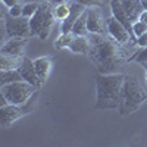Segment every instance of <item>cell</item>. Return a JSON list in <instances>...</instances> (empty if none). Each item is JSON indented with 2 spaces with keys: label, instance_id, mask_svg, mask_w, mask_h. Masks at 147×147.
<instances>
[{
  "label": "cell",
  "instance_id": "obj_15",
  "mask_svg": "<svg viewBox=\"0 0 147 147\" xmlns=\"http://www.w3.org/2000/svg\"><path fill=\"white\" fill-rule=\"evenodd\" d=\"M34 68L37 71V75L40 77V80L44 82L50 74L52 68H53V60L47 56H43V57H38L34 60Z\"/></svg>",
  "mask_w": 147,
  "mask_h": 147
},
{
  "label": "cell",
  "instance_id": "obj_8",
  "mask_svg": "<svg viewBox=\"0 0 147 147\" xmlns=\"http://www.w3.org/2000/svg\"><path fill=\"white\" fill-rule=\"evenodd\" d=\"M106 25H107V34L110 37H113L116 41L122 44H137V38L113 15L106 19Z\"/></svg>",
  "mask_w": 147,
  "mask_h": 147
},
{
  "label": "cell",
  "instance_id": "obj_12",
  "mask_svg": "<svg viewBox=\"0 0 147 147\" xmlns=\"http://www.w3.org/2000/svg\"><path fill=\"white\" fill-rule=\"evenodd\" d=\"M85 10H87V6H84V5H81L78 2L72 3L71 5V13H69V16L65 21H62L60 32H71L72 28H74V25H75V22L78 21V18L84 13Z\"/></svg>",
  "mask_w": 147,
  "mask_h": 147
},
{
  "label": "cell",
  "instance_id": "obj_11",
  "mask_svg": "<svg viewBox=\"0 0 147 147\" xmlns=\"http://www.w3.org/2000/svg\"><path fill=\"white\" fill-rule=\"evenodd\" d=\"M28 44V38H9V41H5L2 46V55H9V56H18L22 57L25 53V49Z\"/></svg>",
  "mask_w": 147,
  "mask_h": 147
},
{
  "label": "cell",
  "instance_id": "obj_7",
  "mask_svg": "<svg viewBox=\"0 0 147 147\" xmlns=\"http://www.w3.org/2000/svg\"><path fill=\"white\" fill-rule=\"evenodd\" d=\"M5 32L9 38H28L31 35L30 18L25 16H5Z\"/></svg>",
  "mask_w": 147,
  "mask_h": 147
},
{
  "label": "cell",
  "instance_id": "obj_27",
  "mask_svg": "<svg viewBox=\"0 0 147 147\" xmlns=\"http://www.w3.org/2000/svg\"><path fill=\"white\" fill-rule=\"evenodd\" d=\"M3 3L7 7H12V6H15V5H19V0H3Z\"/></svg>",
  "mask_w": 147,
  "mask_h": 147
},
{
  "label": "cell",
  "instance_id": "obj_22",
  "mask_svg": "<svg viewBox=\"0 0 147 147\" xmlns=\"http://www.w3.org/2000/svg\"><path fill=\"white\" fill-rule=\"evenodd\" d=\"M40 7V3H27V5H24L22 6V16H25V18H32L35 15V12L38 10Z\"/></svg>",
  "mask_w": 147,
  "mask_h": 147
},
{
  "label": "cell",
  "instance_id": "obj_18",
  "mask_svg": "<svg viewBox=\"0 0 147 147\" xmlns=\"http://www.w3.org/2000/svg\"><path fill=\"white\" fill-rule=\"evenodd\" d=\"M21 59L18 56H9V55H2L0 56V68L2 71H9V69H18Z\"/></svg>",
  "mask_w": 147,
  "mask_h": 147
},
{
  "label": "cell",
  "instance_id": "obj_17",
  "mask_svg": "<svg viewBox=\"0 0 147 147\" xmlns=\"http://www.w3.org/2000/svg\"><path fill=\"white\" fill-rule=\"evenodd\" d=\"M75 34L74 32H62L55 41V49L56 50H63V49H69L71 44L75 40Z\"/></svg>",
  "mask_w": 147,
  "mask_h": 147
},
{
  "label": "cell",
  "instance_id": "obj_23",
  "mask_svg": "<svg viewBox=\"0 0 147 147\" xmlns=\"http://www.w3.org/2000/svg\"><path fill=\"white\" fill-rule=\"evenodd\" d=\"M132 32L136 37H140L141 34L147 32V24L146 22H141V21H137L132 24Z\"/></svg>",
  "mask_w": 147,
  "mask_h": 147
},
{
  "label": "cell",
  "instance_id": "obj_4",
  "mask_svg": "<svg viewBox=\"0 0 147 147\" xmlns=\"http://www.w3.org/2000/svg\"><path fill=\"white\" fill-rule=\"evenodd\" d=\"M55 22H56V18L53 15V5L47 0V2L40 5L35 15L30 18L31 35H37L40 40H47Z\"/></svg>",
  "mask_w": 147,
  "mask_h": 147
},
{
  "label": "cell",
  "instance_id": "obj_29",
  "mask_svg": "<svg viewBox=\"0 0 147 147\" xmlns=\"http://www.w3.org/2000/svg\"><path fill=\"white\" fill-rule=\"evenodd\" d=\"M138 21H141V22H146L147 24V10L144 9V12H143V13L140 15V19Z\"/></svg>",
  "mask_w": 147,
  "mask_h": 147
},
{
  "label": "cell",
  "instance_id": "obj_19",
  "mask_svg": "<svg viewBox=\"0 0 147 147\" xmlns=\"http://www.w3.org/2000/svg\"><path fill=\"white\" fill-rule=\"evenodd\" d=\"M21 80H22V75L19 74L18 69L2 71V74H0V85L10 84V82H16V81H21Z\"/></svg>",
  "mask_w": 147,
  "mask_h": 147
},
{
  "label": "cell",
  "instance_id": "obj_3",
  "mask_svg": "<svg viewBox=\"0 0 147 147\" xmlns=\"http://www.w3.org/2000/svg\"><path fill=\"white\" fill-rule=\"evenodd\" d=\"M147 93L143 85L136 77L125 75L124 84L121 90V100H119V115H129L138 110V107L146 102Z\"/></svg>",
  "mask_w": 147,
  "mask_h": 147
},
{
  "label": "cell",
  "instance_id": "obj_16",
  "mask_svg": "<svg viewBox=\"0 0 147 147\" xmlns=\"http://www.w3.org/2000/svg\"><path fill=\"white\" fill-rule=\"evenodd\" d=\"M90 47H91V43H90L88 35H78V37H75L74 43L71 44L69 50H71V52H74V53L88 55Z\"/></svg>",
  "mask_w": 147,
  "mask_h": 147
},
{
  "label": "cell",
  "instance_id": "obj_32",
  "mask_svg": "<svg viewBox=\"0 0 147 147\" xmlns=\"http://www.w3.org/2000/svg\"><path fill=\"white\" fill-rule=\"evenodd\" d=\"M146 80H147V75H146Z\"/></svg>",
  "mask_w": 147,
  "mask_h": 147
},
{
  "label": "cell",
  "instance_id": "obj_21",
  "mask_svg": "<svg viewBox=\"0 0 147 147\" xmlns=\"http://www.w3.org/2000/svg\"><path fill=\"white\" fill-rule=\"evenodd\" d=\"M71 13V5L69 3H60L53 6V15L56 21H65Z\"/></svg>",
  "mask_w": 147,
  "mask_h": 147
},
{
  "label": "cell",
  "instance_id": "obj_5",
  "mask_svg": "<svg viewBox=\"0 0 147 147\" xmlns=\"http://www.w3.org/2000/svg\"><path fill=\"white\" fill-rule=\"evenodd\" d=\"M38 88H35L32 84L27 81H16L0 85V93H2V105L10 103V105H25L31 97L35 94V91Z\"/></svg>",
  "mask_w": 147,
  "mask_h": 147
},
{
  "label": "cell",
  "instance_id": "obj_20",
  "mask_svg": "<svg viewBox=\"0 0 147 147\" xmlns=\"http://www.w3.org/2000/svg\"><path fill=\"white\" fill-rule=\"evenodd\" d=\"M71 32H74L77 37L78 35H88L90 34L88 32V28H87V10H85L84 13L78 18V21L75 22V25H74V28H72Z\"/></svg>",
  "mask_w": 147,
  "mask_h": 147
},
{
  "label": "cell",
  "instance_id": "obj_6",
  "mask_svg": "<svg viewBox=\"0 0 147 147\" xmlns=\"http://www.w3.org/2000/svg\"><path fill=\"white\" fill-rule=\"evenodd\" d=\"M35 94L31 97V99L25 103V105H10V103H5L2 105V109H0V124H2L3 128H7L9 125H12L15 121H18L19 118H22L25 113L31 112V110L35 107Z\"/></svg>",
  "mask_w": 147,
  "mask_h": 147
},
{
  "label": "cell",
  "instance_id": "obj_2",
  "mask_svg": "<svg viewBox=\"0 0 147 147\" xmlns=\"http://www.w3.org/2000/svg\"><path fill=\"white\" fill-rule=\"evenodd\" d=\"M97 100L96 109H116L119 107L121 90L124 84V74H100L96 72Z\"/></svg>",
  "mask_w": 147,
  "mask_h": 147
},
{
  "label": "cell",
  "instance_id": "obj_26",
  "mask_svg": "<svg viewBox=\"0 0 147 147\" xmlns=\"http://www.w3.org/2000/svg\"><path fill=\"white\" fill-rule=\"evenodd\" d=\"M137 46L138 47H147V32L137 37Z\"/></svg>",
  "mask_w": 147,
  "mask_h": 147
},
{
  "label": "cell",
  "instance_id": "obj_14",
  "mask_svg": "<svg viewBox=\"0 0 147 147\" xmlns=\"http://www.w3.org/2000/svg\"><path fill=\"white\" fill-rule=\"evenodd\" d=\"M121 3L132 24L140 19V15L144 12V6L141 3V0H121Z\"/></svg>",
  "mask_w": 147,
  "mask_h": 147
},
{
  "label": "cell",
  "instance_id": "obj_25",
  "mask_svg": "<svg viewBox=\"0 0 147 147\" xmlns=\"http://www.w3.org/2000/svg\"><path fill=\"white\" fill-rule=\"evenodd\" d=\"M78 3L87 6V7H91V6H102V0H77Z\"/></svg>",
  "mask_w": 147,
  "mask_h": 147
},
{
  "label": "cell",
  "instance_id": "obj_28",
  "mask_svg": "<svg viewBox=\"0 0 147 147\" xmlns=\"http://www.w3.org/2000/svg\"><path fill=\"white\" fill-rule=\"evenodd\" d=\"M53 6H56V5H60V3H69L71 0H49Z\"/></svg>",
  "mask_w": 147,
  "mask_h": 147
},
{
  "label": "cell",
  "instance_id": "obj_1",
  "mask_svg": "<svg viewBox=\"0 0 147 147\" xmlns=\"http://www.w3.org/2000/svg\"><path fill=\"white\" fill-rule=\"evenodd\" d=\"M91 43L88 57L96 66V72L100 74H115V71L122 66L127 60H129V53L134 55L136 52H129L131 46L137 44H122L116 41L109 34H88Z\"/></svg>",
  "mask_w": 147,
  "mask_h": 147
},
{
  "label": "cell",
  "instance_id": "obj_13",
  "mask_svg": "<svg viewBox=\"0 0 147 147\" xmlns=\"http://www.w3.org/2000/svg\"><path fill=\"white\" fill-rule=\"evenodd\" d=\"M110 9H112V15L134 35V32H132V22L128 18L124 6H122V3H121V0H112V2H110ZM134 37H136V35H134ZM136 38H137V37H136Z\"/></svg>",
  "mask_w": 147,
  "mask_h": 147
},
{
  "label": "cell",
  "instance_id": "obj_10",
  "mask_svg": "<svg viewBox=\"0 0 147 147\" xmlns=\"http://www.w3.org/2000/svg\"><path fill=\"white\" fill-rule=\"evenodd\" d=\"M18 71L22 75V80L30 82V84H32L35 88H40L43 85V81L40 80L38 75H37V71L34 68V60H31V59H28L25 56H22L21 63L18 66Z\"/></svg>",
  "mask_w": 147,
  "mask_h": 147
},
{
  "label": "cell",
  "instance_id": "obj_31",
  "mask_svg": "<svg viewBox=\"0 0 147 147\" xmlns=\"http://www.w3.org/2000/svg\"><path fill=\"white\" fill-rule=\"evenodd\" d=\"M141 65H143V66H144V68H146V71H147V60H146V62H143V63H141Z\"/></svg>",
  "mask_w": 147,
  "mask_h": 147
},
{
  "label": "cell",
  "instance_id": "obj_24",
  "mask_svg": "<svg viewBox=\"0 0 147 147\" xmlns=\"http://www.w3.org/2000/svg\"><path fill=\"white\" fill-rule=\"evenodd\" d=\"M9 15L10 16H22V6L15 5V6L9 7Z\"/></svg>",
  "mask_w": 147,
  "mask_h": 147
},
{
  "label": "cell",
  "instance_id": "obj_30",
  "mask_svg": "<svg viewBox=\"0 0 147 147\" xmlns=\"http://www.w3.org/2000/svg\"><path fill=\"white\" fill-rule=\"evenodd\" d=\"M141 3H143V6H144V9L147 10V0H141Z\"/></svg>",
  "mask_w": 147,
  "mask_h": 147
},
{
  "label": "cell",
  "instance_id": "obj_9",
  "mask_svg": "<svg viewBox=\"0 0 147 147\" xmlns=\"http://www.w3.org/2000/svg\"><path fill=\"white\" fill-rule=\"evenodd\" d=\"M87 28L93 34H107V25L100 10V6H91L87 9Z\"/></svg>",
  "mask_w": 147,
  "mask_h": 147
}]
</instances>
